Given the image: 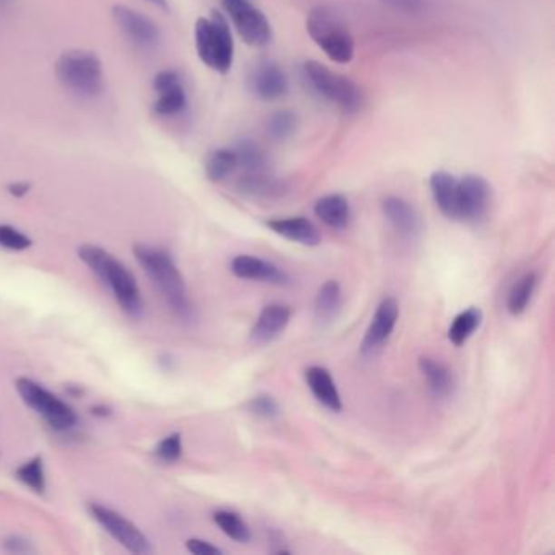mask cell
I'll list each match as a JSON object with an SVG mask.
<instances>
[{"label":"cell","mask_w":555,"mask_h":555,"mask_svg":"<svg viewBox=\"0 0 555 555\" xmlns=\"http://www.w3.org/2000/svg\"><path fill=\"white\" fill-rule=\"evenodd\" d=\"M79 258L110 288L114 300L129 316H142L143 302L132 272L112 253L95 245L79 248Z\"/></svg>","instance_id":"obj_1"},{"label":"cell","mask_w":555,"mask_h":555,"mask_svg":"<svg viewBox=\"0 0 555 555\" xmlns=\"http://www.w3.org/2000/svg\"><path fill=\"white\" fill-rule=\"evenodd\" d=\"M135 259L142 266V269L151 278L153 286L167 300L168 307L183 319H190L192 315L188 288L184 284L183 276L176 266L175 259L161 248L137 245L134 247Z\"/></svg>","instance_id":"obj_2"},{"label":"cell","mask_w":555,"mask_h":555,"mask_svg":"<svg viewBox=\"0 0 555 555\" xmlns=\"http://www.w3.org/2000/svg\"><path fill=\"white\" fill-rule=\"evenodd\" d=\"M56 77L67 92L82 100H93L103 92V63L90 51L72 49L63 53L57 59Z\"/></svg>","instance_id":"obj_3"},{"label":"cell","mask_w":555,"mask_h":555,"mask_svg":"<svg viewBox=\"0 0 555 555\" xmlns=\"http://www.w3.org/2000/svg\"><path fill=\"white\" fill-rule=\"evenodd\" d=\"M307 32L311 40L337 63H350L355 56V41L349 26L333 8L317 5L307 18Z\"/></svg>","instance_id":"obj_4"},{"label":"cell","mask_w":555,"mask_h":555,"mask_svg":"<svg viewBox=\"0 0 555 555\" xmlns=\"http://www.w3.org/2000/svg\"><path fill=\"white\" fill-rule=\"evenodd\" d=\"M196 51L209 69L227 73L230 72L235 59V43L231 36L230 24L219 12L210 16H200L194 26Z\"/></svg>","instance_id":"obj_5"},{"label":"cell","mask_w":555,"mask_h":555,"mask_svg":"<svg viewBox=\"0 0 555 555\" xmlns=\"http://www.w3.org/2000/svg\"><path fill=\"white\" fill-rule=\"evenodd\" d=\"M303 71L309 85L327 102L337 104L347 112H355L362 108V92L352 80L317 61H307Z\"/></svg>","instance_id":"obj_6"},{"label":"cell","mask_w":555,"mask_h":555,"mask_svg":"<svg viewBox=\"0 0 555 555\" xmlns=\"http://www.w3.org/2000/svg\"><path fill=\"white\" fill-rule=\"evenodd\" d=\"M15 386L24 404L34 413L40 414L41 417L48 422L51 429L56 432H69L77 425V415L71 405L54 396L51 391L38 385L36 381L18 378Z\"/></svg>","instance_id":"obj_7"},{"label":"cell","mask_w":555,"mask_h":555,"mask_svg":"<svg viewBox=\"0 0 555 555\" xmlns=\"http://www.w3.org/2000/svg\"><path fill=\"white\" fill-rule=\"evenodd\" d=\"M88 510H90V515L95 518L104 531L108 532L116 542H120L121 546L127 549L129 552L132 554L151 552L149 538L121 513L114 511L112 508L100 505V503H90Z\"/></svg>","instance_id":"obj_8"},{"label":"cell","mask_w":555,"mask_h":555,"mask_svg":"<svg viewBox=\"0 0 555 555\" xmlns=\"http://www.w3.org/2000/svg\"><path fill=\"white\" fill-rule=\"evenodd\" d=\"M223 4L237 32L247 44L253 48L269 44L272 28L259 8L254 7L249 0H223Z\"/></svg>","instance_id":"obj_9"},{"label":"cell","mask_w":555,"mask_h":555,"mask_svg":"<svg viewBox=\"0 0 555 555\" xmlns=\"http://www.w3.org/2000/svg\"><path fill=\"white\" fill-rule=\"evenodd\" d=\"M492 190L489 181L479 175H466L458 181V220L481 222L491 206Z\"/></svg>","instance_id":"obj_10"},{"label":"cell","mask_w":555,"mask_h":555,"mask_svg":"<svg viewBox=\"0 0 555 555\" xmlns=\"http://www.w3.org/2000/svg\"><path fill=\"white\" fill-rule=\"evenodd\" d=\"M112 18L120 26L121 32L127 40L134 44L135 48L151 51L157 48L160 43V28L149 16L143 15L139 10L126 7V5H114Z\"/></svg>","instance_id":"obj_11"},{"label":"cell","mask_w":555,"mask_h":555,"mask_svg":"<svg viewBox=\"0 0 555 555\" xmlns=\"http://www.w3.org/2000/svg\"><path fill=\"white\" fill-rule=\"evenodd\" d=\"M397 319H399V305L394 298H385L376 308L372 323L366 329L365 339L362 342V352L373 354L380 349L389 336L394 331Z\"/></svg>","instance_id":"obj_12"},{"label":"cell","mask_w":555,"mask_h":555,"mask_svg":"<svg viewBox=\"0 0 555 555\" xmlns=\"http://www.w3.org/2000/svg\"><path fill=\"white\" fill-rule=\"evenodd\" d=\"M231 272L239 278L245 280H258V282H268L276 286L288 284V276L284 269H280L274 262L266 261L256 256L241 254L231 261Z\"/></svg>","instance_id":"obj_13"},{"label":"cell","mask_w":555,"mask_h":555,"mask_svg":"<svg viewBox=\"0 0 555 555\" xmlns=\"http://www.w3.org/2000/svg\"><path fill=\"white\" fill-rule=\"evenodd\" d=\"M290 317H292V309L287 305L270 303L268 307H264L256 325L253 326L251 341L256 344H268L278 339V336L286 331Z\"/></svg>","instance_id":"obj_14"},{"label":"cell","mask_w":555,"mask_h":555,"mask_svg":"<svg viewBox=\"0 0 555 555\" xmlns=\"http://www.w3.org/2000/svg\"><path fill=\"white\" fill-rule=\"evenodd\" d=\"M251 87L258 98L264 102H274L288 92V79L286 72L282 71L278 63H262L254 71Z\"/></svg>","instance_id":"obj_15"},{"label":"cell","mask_w":555,"mask_h":555,"mask_svg":"<svg viewBox=\"0 0 555 555\" xmlns=\"http://www.w3.org/2000/svg\"><path fill=\"white\" fill-rule=\"evenodd\" d=\"M383 214L391 227L403 237L414 239L421 230L419 215L407 200L397 196H389L383 200Z\"/></svg>","instance_id":"obj_16"},{"label":"cell","mask_w":555,"mask_h":555,"mask_svg":"<svg viewBox=\"0 0 555 555\" xmlns=\"http://www.w3.org/2000/svg\"><path fill=\"white\" fill-rule=\"evenodd\" d=\"M268 227L280 237L303 247H317L321 243V233L317 230L316 225L305 217L270 220L268 222Z\"/></svg>","instance_id":"obj_17"},{"label":"cell","mask_w":555,"mask_h":555,"mask_svg":"<svg viewBox=\"0 0 555 555\" xmlns=\"http://www.w3.org/2000/svg\"><path fill=\"white\" fill-rule=\"evenodd\" d=\"M305 378H307L309 391L321 404L333 413H341V394L336 388V383L329 370H326L325 366H309L305 372Z\"/></svg>","instance_id":"obj_18"},{"label":"cell","mask_w":555,"mask_h":555,"mask_svg":"<svg viewBox=\"0 0 555 555\" xmlns=\"http://www.w3.org/2000/svg\"><path fill=\"white\" fill-rule=\"evenodd\" d=\"M458 178L448 171H435L430 176V190L442 214L458 220Z\"/></svg>","instance_id":"obj_19"},{"label":"cell","mask_w":555,"mask_h":555,"mask_svg":"<svg viewBox=\"0 0 555 555\" xmlns=\"http://www.w3.org/2000/svg\"><path fill=\"white\" fill-rule=\"evenodd\" d=\"M315 214L321 222L334 230L347 229L350 222V204L342 194H329L317 199L315 204Z\"/></svg>","instance_id":"obj_20"},{"label":"cell","mask_w":555,"mask_h":555,"mask_svg":"<svg viewBox=\"0 0 555 555\" xmlns=\"http://www.w3.org/2000/svg\"><path fill=\"white\" fill-rule=\"evenodd\" d=\"M342 308V288L337 280L325 282L315 300V315L319 325L333 323Z\"/></svg>","instance_id":"obj_21"},{"label":"cell","mask_w":555,"mask_h":555,"mask_svg":"<svg viewBox=\"0 0 555 555\" xmlns=\"http://www.w3.org/2000/svg\"><path fill=\"white\" fill-rule=\"evenodd\" d=\"M419 368H421L422 375L427 378L430 393L433 396L443 399L452 394L454 380H453L452 372L446 366L442 365L440 362H435L433 358L421 357L419 358Z\"/></svg>","instance_id":"obj_22"},{"label":"cell","mask_w":555,"mask_h":555,"mask_svg":"<svg viewBox=\"0 0 555 555\" xmlns=\"http://www.w3.org/2000/svg\"><path fill=\"white\" fill-rule=\"evenodd\" d=\"M482 319H484V315H482V311L476 308V307H471V308L464 309L462 313H460L458 316L453 319L452 326H450V331H448V339H450L456 347L464 346V344L471 339V336L476 333L477 329L481 327Z\"/></svg>","instance_id":"obj_23"},{"label":"cell","mask_w":555,"mask_h":555,"mask_svg":"<svg viewBox=\"0 0 555 555\" xmlns=\"http://www.w3.org/2000/svg\"><path fill=\"white\" fill-rule=\"evenodd\" d=\"M239 190L253 198H274L282 192V184L264 171H251L239 178Z\"/></svg>","instance_id":"obj_24"},{"label":"cell","mask_w":555,"mask_h":555,"mask_svg":"<svg viewBox=\"0 0 555 555\" xmlns=\"http://www.w3.org/2000/svg\"><path fill=\"white\" fill-rule=\"evenodd\" d=\"M239 168L233 149H217L206 160V175L212 183H220Z\"/></svg>","instance_id":"obj_25"},{"label":"cell","mask_w":555,"mask_h":555,"mask_svg":"<svg viewBox=\"0 0 555 555\" xmlns=\"http://www.w3.org/2000/svg\"><path fill=\"white\" fill-rule=\"evenodd\" d=\"M538 286V276L534 272L526 274L523 278L516 282L515 286L511 287L510 295H508V311L511 315H521L524 309L528 308V305L531 302L532 294Z\"/></svg>","instance_id":"obj_26"},{"label":"cell","mask_w":555,"mask_h":555,"mask_svg":"<svg viewBox=\"0 0 555 555\" xmlns=\"http://www.w3.org/2000/svg\"><path fill=\"white\" fill-rule=\"evenodd\" d=\"M214 521L230 540L245 544L251 540V530L245 520L230 510H219L214 513Z\"/></svg>","instance_id":"obj_27"},{"label":"cell","mask_w":555,"mask_h":555,"mask_svg":"<svg viewBox=\"0 0 555 555\" xmlns=\"http://www.w3.org/2000/svg\"><path fill=\"white\" fill-rule=\"evenodd\" d=\"M233 151H235L237 159H239V168H243L245 173L266 171L268 159H266V153L258 143L249 141V139H243L237 143V147Z\"/></svg>","instance_id":"obj_28"},{"label":"cell","mask_w":555,"mask_h":555,"mask_svg":"<svg viewBox=\"0 0 555 555\" xmlns=\"http://www.w3.org/2000/svg\"><path fill=\"white\" fill-rule=\"evenodd\" d=\"M188 106V98L184 92L183 85L170 88L167 92L159 93L157 102L153 103V112H157L161 118H173L180 112H183Z\"/></svg>","instance_id":"obj_29"},{"label":"cell","mask_w":555,"mask_h":555,"mask_svg":"<svg viewBox=\"0 0 555 555\" xmlns=\"http://www.w3.org/2000/svg\"><path fill=\"white\" fill-rule=\"evenodd\" d=\"M15 476L22 484L30 487L33 492L44 493L46 491V474H44V462L41 456H34L33 460L26 461L16 469Z\"/></svg>","instance_id":"obj_30"},{"label":"cell","mask_w":555,"mask_h":555,"mask_svg":"<svg viewBox=\"0 0 555 555\" xmlns=\"http://www.w3.org/2000/svg\"><path fill=\"white\" fill-rule=\"evenodd\" d=\"M268 134L276 141H286L297 131V116L288 110L276 112L266 124Z\"/></svg>","instance_id":"obj_31"},{"label":"cell","mask_w":555,"mask_h":555,"mask_svg":"<svg viewBox=\"0 0 555 555\" xmlns=\"http://www.w3.org/2000/svg\"><path fill=\"white\" fill-rule=\"evenodd\" d=\"M183 454V440L180 433L165 436L155 448V456L163 462H176Z\"/></svg>","instance_id":"obj_32"},{"label":"cell","mask_w":555,"mask_h":555,"mask_svg":"<svg viewBox=\"0 0 555 555\" xmlns=\"http://www.w3.org/2000/svg\"><path fill=\"white\" fill-rule=\"evenodd\" d=\"M249 411L256 414L258 417L262 419H268V421H276L280 417V405L274 397L269 394H259V396L253 397L249 401Z\"/></svg>","instance_id":"obj_33"},{"label":"cell","mask_w":555,"mask_h":555,"mask_svg":"<svg viewBox=\"0 0 555 555\" xmlns=\"http://www.w3.org/2000/svg\"><path fill=\"white\" fill-rule=\"evenodd\" d=\"M0 247L10 251H24L32 247V239L10 225H0Z\"/></svg>","instance_id":"obj_34"},{"label":"cell","mask_w":555,"mask_h":555,"mask_svg":"<svg viewBox=\"0 0 555 555\" xmlns=\"http://www.w3.org/2000/svg\"><path fill=\"white\" fill-rule=\"evenodd\" d=\"M178 85H181V77H180L178 72L171 71V69L159 72V73L155 75V79H153V90H155L157 93L167 92L170 88H175L178 87Z\"/></svg>","instance_id":"obj_35"},{"label":"cell","mask_w":555,"mask_h":555,"mask_svg":"<svg viewBox=\"0 0 555 555\" xmlns=\"http://www.w3.org/2000/svg\"><path fill=\"white\" fill-rule=\"evenodd\" d=\"M381 2L397 12H404L409 15L419 14L424 10V0H381Z\"/></svg>","instance_id":"obj_36"},{"label":"cell","mask_w":555,"mask_h":555,"mask_svg":"<svg viewBox=\"0 0 555 555\" xmlns=\"http://www.w3.org/2000/svg\"><path fill=\"white\" fill-rule=\"evenodd\" d=\"M186 549L194 555H220L222 550L212 546L210 542L202 540H190L186 542Z\"/></svg>","instance_id":"obj_37"},{"label":"cell","mask_w":555,"mask_h":555,"mask_svg":"<svg viewBox=\"0 0 555 555\" xmlns=\"http://www.w3.org/2000/svg\"><path fill=\"white\" fill-rule=\"evenodd\" d=\"M4 546H5V549L10 550V552H26V550H30V548H28V542H26V540H20V538H16V536L8 538Z\"/></svg>","instance_id":"obj_38"},{"label":"cell","mask_w":555,"mask_h":555,"mask_svg":"<svg viewBox=\"0 0 555 555\" xmlns=\"http://www.w3.org/2000/svg\"><path fill=\"white\" fill-rule=\"evenodd\" d=\"M7 190L10 192V196L24 198L32 190V184L24 183V181H16V183L8 184Z\"/></svg>","instance_id":"obj_39"},{"label":"cell","mask_w":555,"mask_h":555,"mask_svg":"<svg viewBox=\"0 0 555 555\" xmlns=\"http://www.w3.org/2000/svg\"><path fill=\"white\" fill-rule=\"evenodd\" d=\"M92 414L98 415V417H108L112 414V409L106 407V405H95V407H92Z\"/></svg>","instance_id":"obj_40"},{"label":"cell","mask_w":555,"mask_h":555,"mask_svg":"<svg viewBox=\"0 0 555 555\" xmlns=\"http://www.w3.org/2000/svg\"><path fill=\"white\" fill-rule=\"evenodd\" d=\"M149 2H151V4H153V5H157V7H160V8H168V2H167V0H149Z\"/></svg>","instance_id":"obj_41"},{"label":"cell","mask_w":555,"mask_h":555,"mask_svg":"<svg viewBox=\"0 0 555 555\" xmlns=\"http://www.w3.org/2000/svg\"><path fill=\"white\" fill-rule=\"evenodd\" d=\"M10 0H0V8L7 7Z\"/></svg>","instance_id":"obj_42"}]
</instances>
